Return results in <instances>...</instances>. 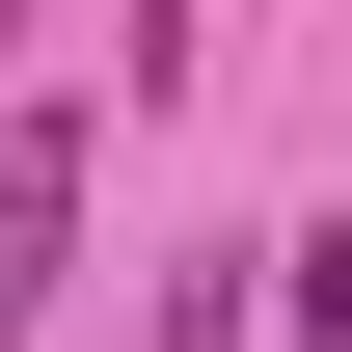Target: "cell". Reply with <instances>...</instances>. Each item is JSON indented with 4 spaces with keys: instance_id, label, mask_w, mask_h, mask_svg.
Instances as JSON below:
<instances>
[{
    "instance_id": "obj_2",
    "label": "cell",
    "mask_w": 352,
    "mask_h": 352,
    "mask_svg": "<svg viewBox=\"0 0 352 352\" xmlns=\"http://www.w3.org/2000/svg\"><path fill=\"white\" fill-rule=\"evenodd\" d=\"M0 54H28V0H0Z\"/></svg>"
},
{
    "instance_id": "obj_1",
    "label": "cell",
    "mask_w": 352,
    "mask_h": 352,
    "mask_svg": "<svg viewBox=\"0 0 352 352\" xmlns=\"http://www.w3.org/2000/svg\"><path fill=\"white\" fill-rule=\"evenodd\" d=\"M54 271H82V109H28V135H0V352L54 325Z\"/></svg>"
}]
</instances>
